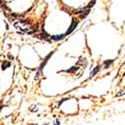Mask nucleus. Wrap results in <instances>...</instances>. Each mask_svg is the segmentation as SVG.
I'll use <instances>...</instances> for the list:
<instances>
[{
	"instance_id": "5",
	"label": "nucleus",
	"mask_w": 125,
	"mask_h": 125,
	"mask_svg": "<svg viewBox=\"0 0 125 125\" xmlns=\"http://www.w3.org/2000/svg\"><path fill=\"white\" fill-rule=\"evenodd\" d=\"M111 63H112V60H107V61L104 62V64H105V67H107V65H110Z\"/></svg>"
},
{
	"instance_id": "2",
	"label": "nucleus",
	"mask_w": 125,
	"mask_h": 125,
	"mask_svg": "<svg viewBox=\"0 0 125 125\" xmlns=\"http://www.w3.org/2000/svg\"><path fill=\"white\" fill-rule=\"evenodd\" d=\"M78 25V22L76 21V20H73V21H72V24H71V26L68 28V30H67V32H66V34L65 35H67V34H70L72 31H73L75 28H76V26Z\"/></svg>"
},
{
	"instance_id": "1",
	"label": "nucleus",
	"mask_w": 125,
	"mask_h": 125,
	"mask_svg": "<svg viewBox=\"0 0 125 125\" xmlns=\"http://www.w3.org/2000/svg\"><path fill=\"white\" fill-rule=\"evenodd\" d=\"M14 26L18 29V30H21L22 32H26V33H31L30 30H32L31 28V25L27 22V21H23V20H20V21H16L14 23ZM35 30H32V32Z\"/></svg>"
},
{
	"instance_id": "3",
	"label": "nucleus",
	"mask_w": 125,
	"mask_h": 125,
	"mask_svg": "<svg viewBox=\"0 0 125 125\" xmlns=\"http://www.w3.org/2000/svg\"><path fill=\"white\" fill-rule=\"evenodd\" d=\"M65 35H53V36H51V39L53 40V41H59V40H62L64 38Z\"/></svg>"
},
{
	"instance_id": "4",
	"label": "nucleus",
	"mask_w": 125,
	"mask_h": 125,
	"mask_svg": "<svg viewBox=\"0 0 125 125\" xmlns=\"http://www.w3.org/2000/svg\"><path fill=\"white\" fill-rule=\"evenodd\" d=\"M98 71H99V67L97 66V67H96V68H95L94 70H93V72H91V74H90V78H92L93 76H94V75H95V74L97 73Z\"/></svg>"
},
{
	"instance_id": "6",
	"label": "nucleus",
	"mask_w": 125,
	"mask_h": 125,
	"mask_svg": "<svg viewBox=\"0 0 125 125\" xmlns=\"http://www.w3.org/2000/svg\"><path fill=\"white\" fill-rule=\"evenodd\" d=\"M8 66H10V63H9V62H7V63H6V64H5V65H4V64H3V65H2V69H3V70H4V69H6V68H7V67H8Z\"/></svg>"
}]
</instances>
